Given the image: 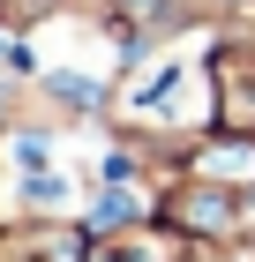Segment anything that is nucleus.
I'll list each match as a JSON object with an SVG mask.
<instances>
[{"label":"nucleus","instance_id":"obj_1","mask_svg":"<svg viewBox=\"0 0 255 262\" xmlns=\"http://www.w3.org/2000/svg\"><path fill=\"white\" fill-rule=\"evenodd\" d=\"M225 120L255 127V68H233V98H225Z\"/></svg>","mask_w":255,"mask_h":262},{"label":"nucleus","instance_id":"obj_2","mask_svg":"<svg viewBox=\"0 0 255 262\" xmlns=\"http://www.w3.org/2000/svg\"><path fill=\"white\" fill-rule=\"evenodd\" d=\"M90 262H173V240H128V247H98Z\"/></svg>","mask_w":255,"mask_h":262}]
</instances>
